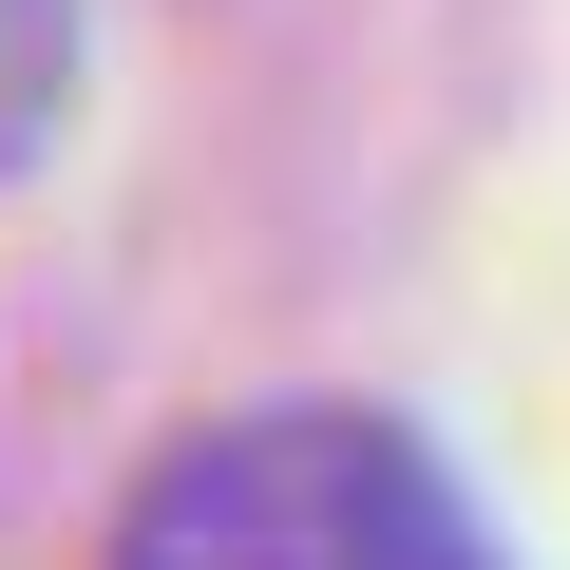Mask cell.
Returning <instances> with one entry per match:
<instances>
[{"label": "cell", "instance_id": "6da1fadb", "mask_svg": "<svg viewBox=\"0 0 570 570\" xmlns=\"http://www.w3.org/2000/svg\"><path fill=\"white\" fill-rule=\"evenodd\" d=\"M115 570H494V532L456 513V475L400 419L266 400V419H209L134 475Z\"/></svg>", "mask_w": 570, "mask_h": 570}, {"label": "cell", "instance_id": "7a4b0ae2", "mask_svg": "<svg viewBox=\"0 0 570 570\" xmlns=\"http://www.w3.org/2000/svg\"><path fill=\"white\" fill-rule=\"evenodd\" d=\"M77 96V0H0V171H20Z\"/></svg>", "mask_w": 570, "mask_h": 570}]
</instances>
